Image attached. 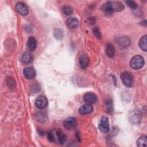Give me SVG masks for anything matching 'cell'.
<instances>
[{"label": "cell", "mask_w": 147, "mask_h": 147, "mask_svg": "<svg viewBox=\"0 0 147 147\" xmlns=\"http://www.w3.org/2000/svg\"><path fill=\"white\" fill-rule=\"evenodd\" d=\"M145 61L144 59L142 56L140 55L134 56L130 60V67L134 69H140L144 65Z\"/></svg>", "instance_id": "6da1fadb"}, {"label": "cell", "mask_w": 147, "mask_h": 147, "mask_svg": "<svg viewBox=\"0 0 147 147\" xmlns=\"http://www.w3.org/2000/svg\"><path fill=\"white\" fill-rule=\"evenodd\" d=\"M121 79L123 84L127 87H131L134 83L133 75L129 72L125 71L121 73Z\"/></svg>", "instance_id": "7a4b0ae2"}, {"label": "cell", "mask_w": 147, "mask_h": 147, "mask_svg": "<svg viewBox=\"0 0 147 147\" xmlns=\"http://www.w3.org/2000/svg\"><path fill=\"white\" fill-rule=\"evenodd\" d=\"M99 129L103 133H107L109 130V122L107 117H103L99 123Z\"/></svg>", "instance_id": "3957f363"}, {"label": "cell", "mask_w": 147, "mask_h": 147, "mask_svg": "<svg viewBox=\"0 0 147 147\" xmlns=\"http://www.w3.org/2000/svg\"><path fill=\"white\" fill-rule=\"evenodd\" d=\"M141 113L138 110H134L130 112L129 114V119L133 123H137L141 119Z\"/></svg>", "instance_id": "277c9868"}, {"label": "cell", "mask_w": 147, "mask_h": 147, "mask_svg": "<svg viewBox=\"0 0 147 147\" xmlns=\"http://www.w3.org/2000/svg\"><path fill=\"white\" fill-rule=\"evenodd\" d=\"M76 119L75 117H68L63 122V126L67 129H72L76 126Z\"/></svg>", "instance_id": "5b68a950"}, {"label": "cell", "mask_w": 147, "mask_h": 147, "mask_svg": "<svg viewBox=\"0 0 147 147\" xmlns=\"http://www.w3.org/2000/svg\"><path fill=\"white\" fill-rule=\"evenodd\" d=\"M16 9L17 11L22 16H26L28 14V8L27 6L22 2H18L16 3Z\"/></svg>", "instance_id": "8992f818"}, {"label": "cell", "mask_w": 147, "mask_h": 147, "mask_svg": "<svg viewBox=\"0 0 147 147\" xmlns=\"http://www.w3.org/2000/svg\"><path fill=\"white\" fill-rule=\"evenodd\" d=\"M35 104L38 108L43 109L45 108L48 105L47 99L44 96H38L36 100Z\"/></svg>", "instance_id": "52a82bcc"}, {"label": "cell", "mask_w": 147, "mask_h": 147, "mask_svg": "<svg viewBox=\"0 0 147 147\" xmlns=\"http://www.w3.org/2000/svg\"><path fill=\"white\" fill-rule=\"evenodd\" d=\"M84 100L88 104H94L97 101V96L93 92H87L83 97Z\"/></svg>", "instance_id": "ba28073f"}, {"label": "cell", "mask_w": 147, "mask_h": 147, "mask_svg": "<svg viewBox=\"0 0 147 147\" xmlns=\"http://www.w3.org/2000/svg\"><path fill=\"white\" fill-rule=\"evenodd\" d=\"M23 74L25 77L28 79H33L36 75V71L32 67H28L24 69Z\"/></svg>", "instance_id": "9c48e42d"}, {"label": "cell", "mask_w": 147, "mask_h": 147, "mask_svg": "<svg viewBox=\"0 0 147 147\" xmlns=\"http://www.w3.org/2000/svg\"><path fill=\"white\" fill-rule=\"evenodd\" d=\"M66 25L69 29H75L79 25V21L76 18L70 17L68 18L65 22Z\"/></svg>", "instance_id": "30bf717a"}, {"label": "cell", "mask_w": 147, "mask_h": 147, "mask_svg": "<svg viewBox=\"0 0 147 147\" xmlns=\"http://www.w3.org/2000/svg\"><path fill=\"white\" fill-rule=\"evenodd\" d=\"M90 64L89 57L86 55H83L80 56L79 58V65L81 68L86 69Z\"/></svg>", "instance_id": "8fae6325"}, {"label": "cell", "mask_w": 147, "mask_h": 147, "mask_svg": "<svg viewBox=\"0 0 147 147\" xmlns=\"http://www.w3.org/2000/svg\"><path fill=\"white\" fill-rule=\"evenodd\" d=\"M93 110V107L90 104H85L82 106L79 110V112L80 114L85 115V114H88L90 113H91Z\"/></svg>", "instance_id": "7c38bea8"}, {"label": "cell", "mask_w": 147, "mask_h": 147, "mask_svg": "<svg viewBox=\"0 0 147 147\" xmlns=\"http://www.w3.org/2000/svg\"><path fill=\"white\" fill-rule=\"evenodd\" d=\"M105 52L109 57L113 58L115 53V49L114 45L111 44H107L105 47Z\"/></svg>", "instance_id": "4fadbf2b"}, {"label": "cell", "mask_w": 147, "mask_h": 147, "mask_svg": "<svg viewBox=\"0 0 147 147\" xmlns=\"http://www.w3.org/2000/svg\"><path fill=\"white\" fill-rule=\"evenodd\" d=\"M37 47V41L33 36H30L27 41V47L31 51H34Z\"/></svg>", "instance_id": "5bb4252c"}, {"label": "cell", "mask_w": 147, "mask_h": 147, "mask_svg": "<svg viewBox=\"0 0 147 147\" xmlns=\"http://www.w3.org/2000/svg\"><path fill=\"white\" fill-rule=\"evenodd\" d=\"M111 6L114 11H121L125 8L123 3L119 1H113L111 2Z\"/></svg>", "instance_id": "9a60e30c"}, {"label": "cell", "mask_w": 147, "mask_h": 147, "mask_svg": "<svg viewBox=\"0 0 147 147\" xmlns=\"http://www.w3.org/2000/svg\"><path fill=\"white\" fill-rule=\"evenodd\" d=\"M21 61L24 64H29L33 60V57L30 53L26 52L24 53L21 57Z\"/></svg>", "instance_id": "2e32d148"}, {"label": "cell", "mask_w": 147, "mask_h": 147, "mask_svg": "<svg viewBox=\"0 0 147 147\" xmlns=\"http://www.w3.org/2000/svg\"><path fill=\"white\" fill-rule=\"evenodd\" d=\"M118 44L121 47L126 48L128 46H129L130 43V40L129 37L126 36H123L119 38V40L118 41Z\"/></svg>", "instance_id": "e0dca14e"}, {"label": "cell", "mask_w": 147, "mask_h": 147, "mask_svg": "<svg viewBox=\"0 0 147 147\" xmlns=\"http://www.w3.org/2000/svg\"><path fill=\"white\" fill-rule=\"evenodd\" d=\"M102 9L104 13H105V14L107 16H110L114 12L111 6V2H107L106 3H105L102 6Z\"/></svg>", "instance_id": "ac0fdd59"}, {"label": "cell", "mask_w": 147, "mask_h": 147, "mask_svg": "<svg viewBox=\"0 0 147 147\" xmlns=\"http://www.w3.org/2000/svg\"><path fill=\"white\" fill-rule=\"evenodd\" d=\"M139 46L140 48L146 52L147 51V36L145 35L141 37L139 40Z\"/></svg>", "instance_id": "d6986e66"}, {"label": "cell", "mask_w": 147, "mask_h": 147, "mask_svg": "<svg viewBox=\"0 0 147 147\" xmlns=\"http://www.w3.org/2000/svg\"><path fill=\"white\" fill-rule=\"evenodd\" d=\"M56 134H57V138H58V140L59 141V142L61 144H64L65 141H66V139H67V137L63 133V131L60 130V129H58L57 131H56Z\"/></svg>", "instance_id": "ffe728a7"}, {"label": "cell", "mask_w": 147, "mask_h": 147, "mask_svg": "<svg viewBox=\"0 0 147 147\" xmlns=\"http://www.w3.org/2000/svg\"><path fill=\"white\" fill-rule=\"evenodd\" d=\"M137 145L140 147L146 146L147 145L146 136H143L140 137L137 141Z\"/></svg>", "instance_id": "44dd1931"}, {"label": "cell", "mask_w": 147, "mask_h": 147, "mask_svg": "<svg viewBox=\"0 0 147 147\" xmlns=\"http://www.w3.org/2000/svg\"><path fill=\"white\" fill-rule=\"evenodd\" d=\"M62 11L67 16L71 15L73 13V9L72 7L67 5L63 6L62 7Z\"/></svg>", "instance_id": "7402d4cb"}, {"label": "cell", "mask_w": 147, "mask_h": 147, "mask_svg": "<svg viewBox=\"0 0 147 147\" xmlns=\"http://www.w3.org/2000/svg\"><path fill=\"white\" fill-rule=\"evenodd\" d=\"M54 35L57 39H61L63 37V32L60 29H56L55 30Z\"/></svg>", "instance_id": "603a6c76"}, {"label": "cell", "mask_w": 147, "mask_h": 147, "mask_svg": "<svg viewBox=\"0 0 147 147\" xmlns=\"http://www.w3.org/2000/svg\"><path fill=\"white\" fill-rule=\"evenodd\" d=\"M7 84L8 86L10 88H13L15 87L16 82L14 79L11 77H9L7 79Z\"/></svg>", "instance_id": "cb8c5ba5"}, {"label": "cell", "mask_w": 147, "mask_h": 147, "mask_svg": "<svg viewBox=\"0 0 147 147\" xmlns=\"http://www.w3.org/2000/svg\"><path fill=\"white\" fill-rule=\"evenodd\" d=\"M93 30V33L94 34V35L98 38H100L101 37V34L100 33L99 29L98 28V27H94L92 29Z\"/></svg>", "instance_id": "d4e9b609"}, {"label": "cell", "mask_w": 147, "mask_h": 147, "mask_svg": "<svg viewBox=\"0 0 147 147\" xmlns=\"http://www.w3.org/2000/svg\"><path fill=\"white\" fill-rule=\"evenodd\" d=\"M126 3L130 7H131L133 9H134L137 7V3L133 1H126Z\"/></svg>", "instance_id": "484cf974"}, {"label": "cell", "mask_w": 147, "mask_h": 147, "mask_svg": "<svg viewBox=\"0 0 147 147\" xmlns=\"http://www.w3.org/2000/svg\"><path fill=\"white\" fill-rule=\"evenodd\" d=\"M106 109H107V111H109V113H110L111 111H113V106H112V103L110 100H108V102H106Z\"/></svg>", "instance_id": "4316f807"}, {"label": "cell", "mask_w": 147, "mask_h": 147, "mask_svg": "<svg viewBox=\"0 0 147 147\" xmlns=\"http://www.w3.org/2000/svg\"><path fill=\"white\" fill-rule=\"evenodd\" d=\"M47 138L49 142H53L54 141V137L51 132H48L47 133Z\"/></svg>", "instance_id": "83f0119b"}, {"label": "cell", "mask_w": 147, "mask_h": 147, "mask_svg": "<svg viewBox=\"0 0 147 147\" xmlns=\"http://www.w3.org/2000/svg\"><path fill=\"white\" fill-rule=\"evenodd\" d=\"M34 89H35L34 92H37L39 91V90H40V87H39V86H38L37 85H34V86H33V87H32V91Z\"/></svg>", "instance_id": "f1b7e54d"}, {"label": "cell", "mask_w": 147, "mask_h": 147, "mask_svg": "<svg viewBox=\"0 0 147 147\" xmlns=\"http://www.w3.org/2000/svg\"><path fill=\"white\" fill-rule=\"evenodd\" d=\"M95 22V18L94 17H91V18H89V22L91 24H94V22Z\"/></svg>", "instance_id": "f546056e"}]
</instances>
